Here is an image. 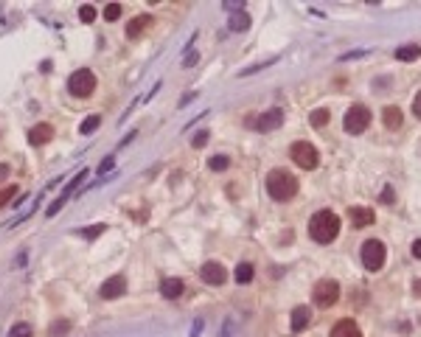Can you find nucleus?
<instances>
[{
	"label": "nucleus",
	"instance_id": "nucleus-24",
	"mask_svg": "<svg viewBox=\"0 0 421 337\" xmlns=\"http://www.w3.org/2000/svg\"><path fill=\"white\" fill-rule=\"evenodd\" d=\"M34 329H31L29 323H15L12 329H9V337H31Z\"/></svg>",
	"mask_w": 421,
	"mask_h": 337
},
{
	"label": "nucleus",
	"instance_id": "nucleus-18",
	"mask_svg": "<svg viewBox=\"0 0 421 337\" xmlns=\"http://www.w3.org/2000/svg\"><path fill=\"white\" fill-rule=\"evenodd\" d=\"M82 180H87V169H82V172H76V177H73V180H68V186L62 188V194H59V200H62V202H68V197H71V194L79 188V183H82Z\"/></svg>",
	"mask_w": 421,
	"mask_h": 337
},
{
	"label": "nucleus",
	"instance_id": "nucleus-14",
	"mask_svg": "<svg viewBox=\"0 0 421 337\" xmlns=\"http://www.w3.org/2000/svg\"><path fill=\"white\" fill-rule=\"evenodd\" d=\"M382 121H385L387 129H399L401 124H404V113H401V107H396V104H390V107L382 110Z\"/></svg>",
	"mask_w": 421,
	"mask_h": 337
},
{
	"label": "nucleus",
	"instance_id": "nucleus-5",
	"mask_svg": "<svg viewBox=\"0 0 421 337\" xmlns=\"http://www.w3.org/2000/svg\"><path fill=\"white\" fill-rule=\"evenodd\" d=\"M368 124H371V110L365 107V104H354V107L345 113V118H343V127H345L348 135H359V132H365Z\"/></svg>",
	"mask_w": 421,
	"mask_h": 337
},
{
	"label": "nucleus",
	"instance_id": "nucleus-21",
	"mask_svg": "<svg viewBox=\"0 0 421 337\" xmlns=\"http://www.w3.org/2000/svg\"><path fill=\"white\" fill-rule=\"evenodd\" d=\"M99 124H101L99 115H87L85 121L79 124V132H82V135H90V132H96V129H99Z\"/></svg>",
	"mask_w": 421,
	"mask_h": 337
},
{
	"label": "nucleus",
	"instance_id": "nucleus-23",
	"mask_svg": "<svg viewBox=\"0 0 421 337\" xmlns=\"http://www.w3.org/2000/svg\"><path fill=\"white\" fill-rule=\"evenodd\" d=\"M244 29H250V15H233L230 17V31H244Z\"/></svg>",
	"mask_w": 421,
	"mask_h": 337
},
{
	"label": "nucleus",
	"instance_id": "nucleus-36",
	"mask_svg": "<svg viewBox=\"0 0 421 337\" xmlns=\"http://www.w3.org/2000/svg\"><path fill=\"white\" fill-rule=\"evenodd\" d=\"M197 62H200V54H194V51H191V54L183 59V68H191V65H197Z\"/></svg>",
	"mask_w": 421,
	"mask_h": 337
},
{
	"label": "nucleus",
	"instance_id": "nucleus-13",
	"mask_svg": "<svg viewBox=\"0 0 421 337\" xmlns=\"http://www.w3.org/2000/svg\"><path fill=\"white\" fill-rule=\"evenodd\" d=\"M348 219L354 228H371L373 225V211L371 208H348Z\"/></svg>",
	"mask_w": 421,
	"mask_h": 337
},
{
	"label": "nucleus",
	"instance_id": "nucleus-12",
	"mask_svg": "<svg viewBox=\"0 0 421 337\" xmlns=\"http://www.w3.org/2000/svg\"><path fill=\"white\" fill-rule=\"evenodd\" d=\"M51 138H54V127L51 124H37V127L29 129V144H34V146L48 144Z\"/></svg>",
	"mask_w": 421,
	"mask_h": 337
},
{
	"label": "nucleus",
	"instance_id": "nucleus-8",
	"mask_svg": "<svg viewBox=\"0 0 421 337\" xmlns=\"http://www.w3.org/2000/svg\"><path fill=\"white\" fill-rule=\"evenodd\" d=\"M200 278L205 281V284H211V287H219V284H225V278H228V270L219 264V261H205L200 270Z\"/></svg>",
	"mask_w": 421,
	"mask_h": 337
},
{
	"label": "nucleus",
	"instance_id": "nucleus-3",
	"mask_svg": "<svg viewBox=\"0 0 421 337\" xmlns=\"http://www.w3.org/2000/svg\"><path fill=\"white\" fill-rule=\"evenodd\" d=\"M96 90V76L90 68H79V71L71 73L68 79V93L76 96V99H87V96Z\"/></svg>",
	"mask_w": 421,
	"mask_h": 337
},
{
	"label": "nucleus",
	"instance_id": "nucleus-28",
	"mask_svg": "<svg viewBox=\"0 0 421 337\" xmlns=\"http://www.w3.org/2000/svg\"><path fill=\"white\" fill-rule=\"evenodd\" d=\"M104 230H107V225H93V228H87V230H82V236H85V239H90V242H93V239L96 236H101V233H104Z\"/></svg>",
	"mask_w": 421,
	"mask_h": 337
},
{
	"label": "nucleus",
	"instance_id": "nucleus-20",
	"mask_svg": "<svg viewBox=\"0 0 421 337\" xmlns=\"http://www.w3.org/2000/svg\"><path fill=\"white\" fill-rule=\"evenodd\" d=\"M253 264H247V261H242V264L236 267V273H233V278L239 281V284H250V281H253Z\"/></svg>",
	"mask_w": 421,
	"mask_h": 337
},
{
	"label": "nucleus",
	"instance_id": "nucleus-31",
	"mask_svg": "<svg viewBox=\"0 0 421 337\" xmlns=\"http://www.w3.org/2000/svg\"><path fill=\"white\" fill-rule=\"evenodd\" d=\"M236 334V323H233V317H228V320L222 323V331H219V337H233Z\"/></svg>",
	"mask_w": 421,
	"mask_h": 337
},
{
	"label": "nucleus",
	"instance_id": "nucleus-16",
	"mask_svg": "<svg viewBox=\"0 0 421 337\" xmlns=\"http://www.w3.org/2000/svg\"><path fill=\"white\" fill-rule=\"evenodd\" d=\"M331 337H362V331H359V326L354 320H340L331 329Z\"/></svg>",
	"mask_w": 421,
	"mask_h": 337
},
{
	"label": "nucleus",
	"instance_id": "nucleus-34",
	"mask_svg": "<svg viewBox=\"0 0 421 337\" xmlns=\"http://www.w3.org/2000/svg\"><path fill=\"white\" fill-rule=\"evenodd\" d=\"M62 205H65V202H62V200H59V197H57V200H54V202H51V205H48V211H45V216H48V219H51V216H57V214H59V208H62Z\"/></svg>",
	"mask_w": 421,
	"mask_h": 337
},
{
	"label": "nucleus",
	"instance_id": "nucleus-27",
	"mask_svg": "<svg viewBox=\"0 0 421 337\" xmlns=\"http://www.w3.org/2000/svg\"><path fill=\"white\" fill-rule=\"evenodd\" d=\"M121 3H107V6H104V17H107V20H118V17H121Z\"/></svg>",
	"mask_w": 421,
	"mask_h": 337
},
{
	"label": "nucleus",
	"instance_id": "nucleus-7",
	"mask_svg": "<svg viewBox=\"0 0 421 337\" xmlns=\"http://www.w3.org/2000/svg\"><path fill=\"white\" fill-rule=\"evenodd\" d=\"M289 158H292L295 163L300 166V169H306V172L317 169V163H320V155H317V149H314L312 144H306V141H298V144H292V149H289Z\"/></svg>",
	"mask_w": 421,
	"mask_h": 337
},
{
	"label": "nucleus",
	"instance_id": "nucleus-17",
	"mask_svg": "<svg viewBox=\"0 0 421 337\" xmlns=\"http://www.w3.org/2000/svg\"><path fill=\"white\" fill-rule=\"evenodd\" d=\"M393 57L399 59V62H413V59L421 57V45H401V48H396Z\"/></svg>",
	"mask_w": 421,
	"mask_h": 337
},
{
	"label": "nucleus",
	"instance_id": "nucleus-26",
	"mask_svg": "<svg viewBox=\"0 0 421 337\" xmlns=\"http://www.w3.org/2000/svg\"><path fill=\"white\" fill-rule=\"evenodd\" d=\"M17 197V186H6V188H0V208L3 205H9V202Z\"/></svg>",
	"mask_w": 421,
	"mask_h": 337
},
{
	"label": "nucleus",
	"instance_id": "nucleus-10",
	"mask_svg": "<svg viewBox=\"0 0 421 337\" xmlns=\"http://www.w3.org/2000/svg\"><path fill=\"white\" fill-rule=\"evenodd\" d=\"M281 124H284V110H281V107H272V110H267V113L258 115L256 127L261 129V132H272V129H278Z\"/></svg>",
	"mask_w": 421,
	"mask_h": 337
},
{
	"label": "nucleus",
	"instance_id": "nucleus-39",
	"mask_svg": "<svg viewBox=\"0 0 421 337\" xmlns=\"http://www.w3.org/2000/svg\"><path fill=\"white\" fill-rule=\"evenodd\" d=\"M413 295H418V298H421V281H413Z\"/></svg>",
	"mask_w": 421,
	"mask_h": 337
},
{
	"label": "nucleus",
	"instance_id": "nucleus-35",
	"mask_svg": "<svg viewBox=\"0 0 421 337\" xmlns=\"http://www.w3.org/2000/svg\"><path fill=\"white\" fill-rule=\"evenodd\" d=\"M113 166H115V160H113V158L101 160V163H99V174H107V172H113Z\"/></svg>",
	"mask_w": 421,
	"mask_h": 337
},
{
	"label": "nucleus",
	"instance_id": "nucleus-2",
	"mask_svg": "<svg viewBox=\"0 0 421 337\" xmlns=\"http://www.w3.org/2000/svg\"><path fill=\"white\" fill-rule=\"evenodd\" d=\"M267 194L278 202L292 200L295 194H298V180L286 172V169H272V172L267 174Z\"/></svg>",
	"mask_w": 421,
	"mask_h": 337
},
{
	"label": "nucleus",
	"instance_id": "nucleus-32",
	"mask_svg": "<svg viewBox=\"0 0 421 337\" xmlns=\"http://www.w3.org/2000/svg\"><path fill=\"white\" fill-rule=\"evenodd\" d=\"M71 329V323L68 320H57L54 326H51V337H57V334H65V331Z\"/></svg>",
	"mask_w": 421,
	"mask_h": 337
},
{
	"label": "nucleus",
	"instance_id": "nucleus-22",
	"mask_svg": "<svg viewBox=\"0 0 421 337\" xmlns=\"http://www.w3.org/2000/svg\"><path fill=\"white\" fill-rule=\"evenodd\" d=\"M228 166H230V158H228V155H214V158L208 160V169H211V172H225Z\"/></svg>",
	"mask_w": 421,
	"mask_h": 337
},
{
	"label": "nucleus",
	"instance_id": "nucleus-15",
	"mask_svg": "<svg viewBox=\"0 0 421 337\" xmlns=\"http://www.w3.org/2000/svg\"><path fill=\"white\" fill-rule=\"evenodd\" d=\"M183 292H186V284H183L180 278H166L163 284H160V295H163V298H169V301L180 298Z\"/></svg>",
	"mask_w": 421,
	"mask_h": 337
},
{
	"label": "nucleus",
	"instance_id": "nucleus-11",
	"mask_svg": "<svg viewBox=\"0 0 421 337\" xmlns=\"http://www.w3.org/2000/svg\"><path fill=\"white\" fill-rule=\"evenodd\" d=\"M309 323H312V312H309V306H295V309H292V320H289V326H292V334H300V331L306 329Z\"/></svg>",
	"mask_w": 421,
	"mask_h": 337
},
{
	"label": "nucleus",
	"instance_id": "nucleus-9",
	"mask_svg": "<svg viewBox=\"0 0 421 337\" xmlns=\"http://www.w3.org/2000/svg\"><path fill=\"white\" fill-rule=\"evenodd\" d=\"M127 292V278L124 275H113V278H107L104 284H101L99 295L104 298V301H115V298H121V295Z\"/></svg>",
	"mask_w": 421,
	"mask_h": 337
},
{
	"label": "nucleus",
	"instance_id": "nucleus-33",
	"mask_svg": "<svg viewBox=\"0 0 421 337\" xmlns=\"http://www.w3.org/2000/svg\"><path fill=\"white\" fill-rule=\"evenodd\" d=\"M382 202H385V205H393V202H396V194H393V186H385V188H382Z\"/></svg>",
	"mask_w": 421,
	"mask_h": 337
},
{
	"label": "nucleus",
	"instance_id": "nucleus-38",
	"mask_svg": "<svg viewBox=\"0 0 421 337\" xmlns=\"http://www.w3.org/2000/svg\"><path fill=\"white\" fill-rule=\"evenodd\" d=\"M413 256L421 258V239H415V242H413Z\"/></svg>",
	"mask_w": 421,
	"mask_h": 337
},
{
	"label": "nucleus",
	"instance_id": "nucleus-25",
	"mask_svg": "<svg viewBox=\"0 0 421 337\" xmlns=\"http://www.w3.org/2000/svg\"><path fill=\"white\" fill-rule=\"evenodd\" d=\"M309 121H312V127H317V129L326 127V124H328V110H314Z\"/></svg>",
	"mask_w": 421,
	"mask_h": 337
},
{
	"label": "nucleus",
	"instance_id": "nucleus-37",
	"mask_svg": "<svg viewBox=\"0 0 421 337\" xmlns=\"http://www.w3.org/2000/svg\"><path fill=\"white\" fill-rule=\"evenodd\" d=\"M413 113L421 118V93H415V99H413Z\"/></svg>",
	"mask_w": 421,
	"mask_h": 337
},
{
	"label": "nucleus",
	"instance_id": "nucleus-19",
	"mask_svg": "<svg viewBox=\"0 0 421 337\" xmlns=\"http://www.w3.org/2000/svg\"><path fill=\"white\" fill-rule=\"evenodd\" d=\"M149 23H155V20H152L149 15H138L135 20H132V23H129V26H127V37H138V34H141V31H143V29H146V26H149Z\"/></svg>",
	"mask_w": 421,
	"mask_h": 337
},
{
	"label": "nucleus",
	"instance_id": "nucleus-6",
	"mask_svg": "<svg viewBox=\"0 0 421 337\" xmlns=\"http://www.w3.org/2000/svg\"><path fill=\"white\" fill-rule=\"evenodd\" d=\"M340 301V284L334 278H323L314 284V303L320 309H331Z\"/></svg>",
	"mask_w": 421,
	"mask_h": 337
},
{
	"label": "nucleus",
	"instance_id": "nucleus-4",
	"mask_svg": "<svg viewBox=\"0 0 421 337\" xmlns=\"http://www.w3.org/2000/svg\"><path fill=\"white\" fill-rule=\"evenodd\" d=\"M385 258H387V247L379 239H368L362 244V264L365 270H371V273H379L382 267H385Z\"/></svg>",
	"mask_w": 421,
	"mask_h": 337
},
{
	"label": "nucleus",
	"instance_id": "nucleus-1",
	"mask_svg": "<svg viewBox=\"0 0 421 337\" xmlns=\"http://www.w3.org/2000/svg\"><path fill=\"white\" fill-rule=\"evenodd\" d=\"M337 233H340V216L334 211H317V214L309 219V236L320 244L334 242Z\"/></svg>",
	"mask_w": 421,
	"mask_h": 337
},
{
	"label": "nucleus",
	"instance_id": "nucleus-30",
	"mask_svg": "<svg viewBox=\"0 0 421 337\" xmlns=\"http://www.w3.org/2000/svg\"><path fill=\"white\" fill-rule=\"evenodd\" d=\"M79 17H82V23H93V20H96V9L87 3V6L79 9Z\"/></svg>",
	"mask_w": 421,
	"mask_h": 337
},
{
	"label": "nucleus",
	"instance_id": "nucleus-29",
	"mask_svg": "<svg viewBox=\"0 0 421 337\" xmlns=\"http://www.w3.org/2000/svg\"><path fill=\"white\" fill-rule=\"evenodd\" d=\"M208 138H211V132H205V129H200V132H197V135L191 138V146H194V149H202V146L208 144Z\"/></svg>",
	"mask_w": 421,
	"mask_h": 337
}]
</instances>
